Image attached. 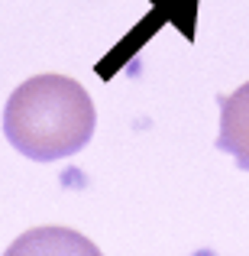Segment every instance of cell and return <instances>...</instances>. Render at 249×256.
Listing matches in <instances>:
<instances>
[{
	"label": "cell",
	"instance_id": "6da1fadb",
	"mask_svg": "<svg viewBox=\"0 0 249 256\" xmlns=\"http://www.w3.org/2000/svg\"><path fill=\"white\" fill-rule=\"evenodd\" d=\"M97 110L81 82L45 72L23 82L3 107V136L36 162H55L81 152L94 136Z\"/></svg>",
	"mask_w": 249,
	"mask_h": 256
},
{
	"label": "cell",
	"instance_id": "7a4b0ae2",
	"mask_svg": "<svg viewBox=\"0 0 249 256\" xmlns=\"http://www.w3.org/2000/svg\"><path fill=\"white\" fill-rule=\"evenodd\" d=\"M217 107H220V133L214 146L220 152H230L240 169L249 172V82L230 94H217Z\"/></svg>",
	"mask_w": 249,
	"mask_h": 256
}]
</instances>
